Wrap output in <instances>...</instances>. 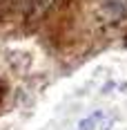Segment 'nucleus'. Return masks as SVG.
<instances>
[{"mask_svg": "<svg viewBox=\"0 0 127 130\" xmlns=\"http://www.w3.org/2000/svg\"><path fill=\"white\" fill-rule=\"evenodd\" d=\"M98 23L107 29H116L127 20V0H100L98 2Z\"/></svg>", "mask_w": 127, "mask_h": 130, "instance_id": "obj_1", "label": "nucleus"}, {"mask_svg": "<svg viewBox=\"0 0 127 130\" xmlns=\"http://www.w3.org/2000/svg\"><path fill=\"white\" fill-rule=\"evenodd\" d=\"M58 5V0H25L22 2V11H25L27 20H40Z\"/></svg>", "mask_w": 127, "mask_h": 130, "instance_id": "obj_2", "label": "nucleus"}, {"mask_svg": "<svg viewBox=\"0 0 127 130\" xmlns=\"http://www.w3.org/2000/svg\"><path fill=\"white\" fill-rule=\"evenodd\" d=\"M96 119H98V115H94V117L85 119V121H80V130H94V126H96Z\"/></svg>", "mask_w": 127, "mask_h": 130, "instance_id": "obj_3", "label": "nucleus"}, {"mask_svg": "<svg viewBox=\"0 0 127 130\" xmlns=\"http://www.w3.org/2000/svg\"><path fill=\"white\" fill-rule=\"evenodd\" d=\"M0 92H2V88H0Z\"/></svg>", "mask_w": 127, "mask_h": 130, "instance_id": "obj_4", "label": "nucleus"}]
</instances>
